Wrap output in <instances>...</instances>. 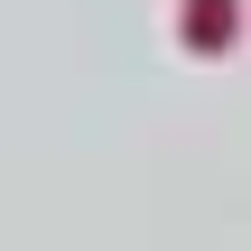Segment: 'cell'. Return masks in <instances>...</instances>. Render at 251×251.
<instances>
[{
    "label": "cell",
    "mask_w": 251,
    "mask_h": 251,
    "mask_svg": "<svg viewBox=\"0 0 251 251\" xmlns=\"http://www.w3.org/2000/svg\"><path fill=\"white\" fill-rule=\"evenodd\" d=\"M196 47H233V0H196Z\"/></svg>",
    "instance_id": "1"
}]
</instances>
